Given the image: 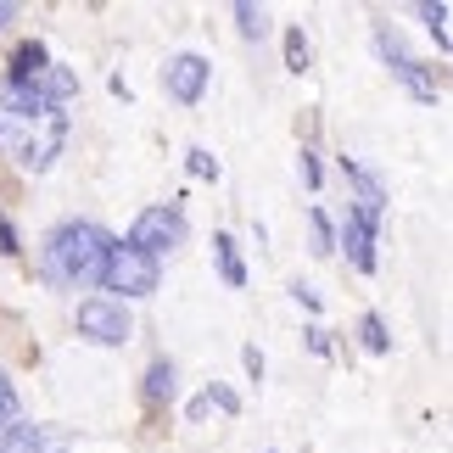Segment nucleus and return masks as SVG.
I'll return each instance as SVG.
<instances>
[{"instance_id":"obj_1","label":"nucleus","mask_w":453,"mask_h":453,"mask_svg":"<svg viewBox=\"0 0 453 453\" xmlns=\"http://www.w3.org/2000/svg\"><path fill=\"white\" fill-rule=\"evenodd\" d=\"M0 146H6L28 173H45L57 163V151L67 146V118L62 107L40 101L23 84L0 79Z\"/></svg>"},{"instance_id":"obj_2","label":"nucleus","mask_w":453,"mask_h":453,"mask_svg":"<svg viewBox=\"0 0 453 453\" xmlns=\"http://www.w3.org/2000/svg\"><path fill=\"white\" fill-rule=\"evenodd\" d=\"M118 241L101 230L90 219H67L57 230L45 235V252H40V274L45 286H101V274H107V257H112Z\"/></svg>"},{"instance_id":"obj_3","label":"nucleus","mask_w":453,"mask_h":453,"mask_svg":"<svg viewBox=\"0 0 453 453\" xmlns=\"http://www.w3.org/2000/svg\"><path fill=\"white\" fill-rule=\"evenodd\" d=\"M129 247L146 252V257H163L173 247H185V213L180 207H146L129 230Z\"/></svg>"},{"instance_id":"obj_4","label":"nucleus","mask_w":453,"mask_h":453,"mask_svg":"<svg viewBox=\"0 0 453 453\" xmlns=\"http://www.w3.org/2000/svg\"><path fill=\"white\" fill-rule=\"evenodd\" d=\"M101 286H107V291H124V297H151V291H157V257L134 252L129 241H124V247H112Z\"/></svg>"},{"instance_id":"obj_5","label":"nucleus","mask_w":453,"mask_h":453,"mask_svg":"<svg viewBox=\"0 0 453 453\" xmlns=\"http://www.w3.org/2000/svg\"><path fill=\"white\" fill-rule=\"evenodd\" d=\"M79 336H90L96 347H124V342L134 336V325H129L124 303L90 297V303H79Z\"/></svg>"},{"instance_id":"obj_6","label":"nucleus","mask_w":453,"mask_h":453,"mask_svg":"<svg viewBox=\"0 0 453 453\" xmlns=\"http://www.w3.org/2000/svg\"><path fill=\"white\" fill-rule=\"evenodd\" d=\"M375 224H380V207H370V202H358L342 224V247L353 257V269H364V274L375 269Z\"/></svg>"},{"instance_id":"obj_7","label":"nucleus","mask_w":453,"mask_h":453,"mask_svg":"<svg viewBox=\"0 0 453 453\" xmlns=\"http://www.w3.org/2000/svg\"><path fill=\"white\" fill-rule=\"evenodd\" d=\"M207 73H213V67H207L196 50H185V57H173L163 67V84H168V96L180 101V107H196L202 90H207Z\"/></svg>"},{"instance_id":"obj_8","label":"nucleus","mask_w":453,"mask_h":453,"mask_svg":"<svg viewBox=\"0 0 453 453\" xmlns=\"http://www.w3.org/2000/svg\"><path fill=\"white\" fill-rule=\"evenodd\" d=\"M73 448V431L67 426H6L0 453H67Z\"/></svg>"},{"instance_id":"obj_9","label":"nucleus","mask_w":453,"mask_h":453,"mask_svg":"<svg viewBox=\"0 0 453 453\" xmlns=\"http://www.w3.org/2000/svg\"><path fill=\"white\" fill-rule=\"evenodd\" d=\"M23 90H34L40 101H50V107H62V101L79 96V73H73V67H62V62H45L40 73L23 84Z\"/></svg>"},{"instance_id":"obj_10","label":"nucleus","mask_w":453,"mask_h":453,"mask_svg":"<svg viewBox=\"0 0 453 453\" xmlns=\"http://www.w3.org/2000/svg\"><path fill=\"white\" fill-rule=\"evenodd\" d=\"M50 62V50L40 45V40H28V45H17V57H12V84H28L40 67Z\"/></svg>"},{"instance_id":"obj_11","label":"nucleus","mask_w":453,"mask_h":453,"mask_svg":"<svg viewBox=\"0 0 453 453\" xmlns=\"http://www.w3.org/2000/svg\"><path fill=\"white\" fill-rule=\"evenodd\" d=\"M213 252H219V274H224V286H247V269H241V252H235V241L230 235H213Z\"/></svg>"},{"instance_id":"obj_12","label":"nucleus","mask_w":453,"mask_h":453,"mask_svg":"<svg viewBox=\"0 0 453 453\" xmlns=\"http://www.w3.org/2000/svg\"><path fill=\"white\" fill-rule=\"evenodd\" d=\"M397 79H403V84H409V90L420 96V101H437V96H442V79L431 73L426 62H409V67H403V73H397Z\"/></svg>"},{"instance_id":"obj_13","label":"nucleus","mask_w":453,"mask_h":453,"mask_svg":"<svg viewBox=\"0 0 453 453\" xmlns=\"http://www.w3.org/2000/svg\"><path fill=\"white\" fill-rule=\"evenodd\" d=\"M168 397H173V364L157 358L146 370V403H168Z\"/></svg>"},{"instance_id":"obj_14","label":"nucleus","mask_w":453,"mask_h":453,"mask_svg":"<svg viewBox=\"0 0 453 453\" xmlns=\"http://www.w3.org/2000/svg\"><path fill=\"white\" fill-rule=\"evenodd\" d=\"M375 50H380V62H387V67H392V73H403V67L414 62V57H409V50H403V40H397V34H392V28H375Z\"/></svg>"},{"instance_id":"obj_15","label":"nucleus","mask_w":453,"mask_h":453,"mask_svg":"<svg viewBox=\"0 0 453 453\" xmlns=\"http://www.w3.org/2000/svg\"><path fill=\"white\" fill-rule=\"evenodd\" d=\"M207 409H224V414H235V409H241V397H235L230 387H207V392L196 397V403H190V420H202Z\"/></svg>"},{"instance_id":"obj_16","label":"nucleus","mask_w":453,"mask_h":453,"mask_svg":"<svg viewBox=\"0 0 453 453\" xmlns=\"http://www.w3.org/2000/svg\"><path fill=\"white\" fill-rule=\"evenodd\" d=\"M235 23H241L247 40H264V34H269V12L264 6H235Z\"/></svg>"},{"instance_id":"obj_17","label":"nucleus","mask_w":453,"mask_h":453,"mask_svg":"<svg viewBox=\"0 0 453 453\" xmlns=\"http://www.w3.org/2000/svg\"><path fill=\"white\" fill-rule=\"evenodd\" d=\"M308 230H313V252H336V230H330V219L319 213V207H313V213H308Z\"/></svg>"},{"instance_id":"obj_18","label":"nucleus","mask_w":453,"mask_h":453,"mask_svg":"<svg viewBox=\"0 0 453 453\" xmlns=\"http://www.w3.org/2000/svg\"><path fill=\"white\" fill-rule=\"evenodd\" d=\"M358 336H364V347H370V353H387L392 347V336H387V325L375 319V313H364V325H358Z\"/></svg>"},{"instance_id":"obj_19","label":"nucleus","mask_w":453,"mask_h":453,"mask_svg":"<svg viewBox=\"0 0 453 453\" xmlns=\"http://www.w3.org/2000/svg\"><path fill=\"white\" fill-rule=\"evenodd\" d=\"M286 67H291V73H303V67H308V40H303V28H286Z\"/></svg>"},{"instance_id":"obj_20","label":"nucleus","mask_w":453,"mask_h":453,"mask_svg":"<svg viewBox=\"0 0 453 453\" xmlns=\"http://www.w3.org/2000/svg\"><path fill=\"white\" fill-rule=\"evenodd\" d=\"M420 17L431 23V34H437V45L448 50V6H442V0H426V6H420Z\"/></svg>"},{"instance_id":"obj_21","label":"nucleus","mask_w":453,"mask_h":453,"mask_svg":"<svg viewBox=\"0 0 453 453\" xmlns=\"http://www.w3.org/2000/svg\"><path fill=\"white\" fill-rule=\"evenodd\" d=\"M185 157H190V163H185V168H190V173H196V180H219V163H213V157H207L202 146H190Z\"/></svg>"},{"instance_id":"obj_22","label":"nucleus","mask_w":453,"mask_h":453,"mask_svg":"<svg viewBox=\"0 0 453 453\" xmlns=\"http://www.w3.org/2000/svg\"><path fill=\"white\" fill-rule=\"evenodd\" d=\"M0 426H17V392H12L6 370H0Z\"/></svg>"},{"instance_id":"obj_23","label":"nucleus","mask_w":453,"mask_h":453,"mask_svg":"<svg viewBox=\"0 0 453 453\" xmlns=\"http://www.w3.org/2000/svg\"><path fill=\"white\" fill-rule=\"evenodd\" d=\"M0 252H17V230H12L6 219H0Z\"/></svg>"},{"instance_id":"obj_24","label":"nucleus","mask_w":453,"mask_h":453,"mask_svg":"<svg viewBox=\"0 0 453 453\" xmlns=\"http://www.w3.org/2000/svg\"><path fill=\"white\" fill-rule=\"evenodd\" d=\"M303 180H308V185H319V163H313V151H303Z\"/></svg>"},{"instance_id":"obj_25","label":"nucleus","mask_w":453,"mask_h":453,"mask_svg":"<svg viewBox=\"0 0 453 453\" xmlns=\"http://www.w3.org/2000/svg\"><path fill=\"white\" fill-rule=\"evenodd\" d=\"M12 17H17V12L6 6V0H0V28H6V23H12Z\"/></svg>"}]
</instances>
